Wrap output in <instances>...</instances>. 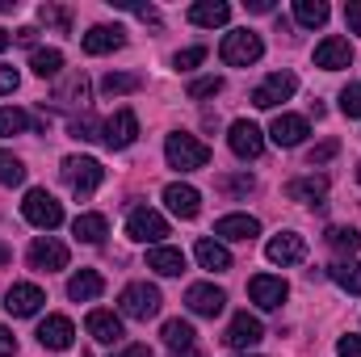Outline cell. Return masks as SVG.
I'll list each match as a JSON object with an SVG mask.
<instances>
[{"instance_id": "cell-49", "label": "cell", "mask_w": 361, "mask_h": 357, "mask_svg": "<svg viewBox=\"0 0 361 357\" xmlns=\"http://www.w3.org/2000/svg\"><path fill=\"white\" fill-rule=\"evenodd\" d=\"M13 353H17V337L0 324V357H13Z\"/></svg>"}, {"instance_id": "cell-14", "label": "cell", "mask_w": 361, "mask_h": 357, "mask_svg": "<svg viewBox=\"0 0 361 357\" xmlns=\"http://www.w3.org/2000/svg\"><path fill=\"white\" fill-rule=\"evenodd\" d=\"M265 257L273 265H298V261H307V240L298 231H281L265 244Z\"/></svg>"}, {"instance_id": "cell-18", "label": "cell", "mask_w": 361, "mask_h": 357, "mask_svg": "<svg viewBox=\"0 0 361 357\" xmlns=\"http://www.w3.org/2000/svg\"><path fill=\"white\" fill-rule=\"evenodd\" d=\"M307 135H311V126H307V118H298V114H277L273 126H269V139L277 147H298Z\"/></svg>"}, {"instance_id": "cell-13", "label": "cell", "mask_w": 361, "mask_h": 357, "mask_svg": "<svg viewBox=\"0 0 361 357\" xmlns=\"http://www.w3.org/2000/svg\"><path fill=\"white\" fill-rule=\"evenodd\" d=\"M38 345H42V349H55V353L72 349V345H76V324H72L68 315H47V320L38 324Z\"/></svg>"}, {"instance_id": "cell-42", "label": "cell", "mask_w": 361, "mask_h": 357, "mask_svg": "<svg viewBox=\"0 0 361 357\" xmlns=\"http://www.w3.org/2000/svg\"><path fill=\"white\" fill-rule=\"evenodd\" d=\"M202 59H206V47H189V51H177V59H173V63H177L180 72H193Z\"/></svg>"}, {"instance_id": "cell-58", "label": "cell", "mask_w": 361, "mask_h": 357, "mask_svg": "<svg viewBox=\"0 0 361 357\" xmlns=\"http://www.w3.org/2000/svg\"><path fill=\"white\" fill-rule=\"evenodd\" d=\"M244 357H248V353H244Z\"/></svg>"}, {"instance_id": "cell-7", "label": "cell", "mask_w": 361, "mask_h": 357, "mask_svg": "<svg viewBox=\"0 0 361 357\" xmlns=\"http://www.w3.org/2000/svg\"><path fill=\"white\" fill-rule=\"evenodd\" d=\"M25 261H30V269H38V273H59V269H68V244L55 240V236H38L30 244Z\"/></svg>"}, {"instance_id": "cell-21", "label": "cell", "mask_w": 361, "mask_h": 357, "mask_svg": "<svg viewBox=\"0 0 361 357\" xmlns=\"http://www.w3.org/2000/svg\"><path fill=\"white\" fill-rule=\"evenodd\" d=\"M85 328H89V337L97 345H118V341H122V320H118L114 311H89Z\"/></svg>"}, {"instance_id": "cell-3", "label": "cell", "mask_w": 361, "mask_h": 357, "mask_svg": "<svg viewBox=\"0 0 361 357\" xmlns=\"http://www.w3.org/2000/svg\"><path fill=\"white\" fill-rule=\"evenodd\" d=\"M219 55H223L227 68H248V63H257V59L265 55V42H261V34H252V30H231V34L223 38V47H219Z\"/></svg>"}, {"instance_id": "cell-56", "label": "cell", "mask_w": 361, "mask_h": 357, "mask_svg": "<svg viewBox=\"0 0 361 357\" xmlns=\"http://www.w3.org/2000/svg\"><path fill=\"white\" fill-rule=\"evenodd\" d=\"M177 357H202V353H197V349H180Z\"/></svg>"}, {"instance_id": "cell-35", "label": "cell", "mask_w": 361, "mask_h": 357, "mask_svg": "<svg viewBox=\"0 0 361 357\" xmlns=\"http://www.w3.org/2000/svg\"><path fill=\"white\" fill-rule=\"evenodd\" d=\"M38 21L51 25V30H59V34H72V8H63V4H42Z\"/></svg>"}, {"instance_id": "cell-16", "label": "cell", "mask_w": 361, "mask_h": 357, "mask_svg": "<svg viewBox=\"0 0 361 357\" xmlns=\"http://www.w3.org/2000/svg\"><path fill=\"white\" fill-rule=\"evenodd\" d=\"M248 294H252V303H257V307H265V311H277V307L286 303L290 286H286L281 277H273V273H257V277L248 282Z\"/></svg>"}, {"instance_id": "cell-29", "label": "cell", "mask_w": 361, "mask_h": 357, "mask_svg": "<svg viewBox=\"0 0 361 357\" xmlns=\"http://www.w3.org/2000/svg\"><path fill=\"white\" fill-rule=\"evenodd\" d=\"M30 68H34V76H42V80H55V76L63 72V55H59L55 47H38V51L30 55Z\"/></svg>"}, {"instance_id": "cell-36", "label": "cell", "mask_w": 361, "mask_h": 357, "mask_svg": "<svg viewBox=\"0 0 361 357\" xmlns=\"http://www.w3.org/2000/svg\"><path fill=\"white\" fill-rule=\"evenodd\" d=\"M85 97H89V80H85V76L63 80L59 92H55V101H59V105H85Z\"/></svg>"}, {"instance_id": "cell-32", "label": "cell", "mask_w": 361, "mask_h": 357, "mask_svg": "<svg viewBox=\"0 0 361 357\" xmlns=\"http://www.w3.org/2000/svg\"><path fill=\"white\" fill-rule=\"evenodd\" d=\"M328 248L341 257H353L361 248V231L357 227H328Z\"/></svg>"}, {"instance_id": "cell-26", "label": "cell", "mask_w": 361, "mask_h": 357, "mask_svg": "<svg viewBox=\"0 0 361 357\" xmlns=\"http://www.w3.org/2000/svg\"><path fill=\"white\" fill-rule=\"evenodd\" d=\"M193 253H197V265L202 269H214V273H227V269H231V253H227L219 240H206V236H202Z\"/></svg>"}, {"instance_id": "cell-41", "label": "cell", "mask_w": 361, "mask_h": 357, "mask_svg": "<svg viewBox=\"0 0 361 357\" xmlns=\"http://www.w3.org/2000/svg\"><path fill=\"white\" fill-rule=\"evenodd\" d=\"M336 152H341V143H336V139H324L319 147H311V152H307V160H311V169H315V164H328Z\"/></svg>"}, {"instance_id": "cell-2", "label": "cell", "mask_w": 361, "mask_h": 357, "mask_svg": "<svg viewBox=\"0 0 361 357\" xmlns=\"http://www.w3.org/2000/svg\"><path fill=\"white\" fill-rule=\"evenodd\" d=\"M63 181H68V189L76 198H92L101 189V181H105V169L92 156H68L63 160Z\"/></svg>"}, {"instance_id": "cell-28", "label": "cell", "mask_w": 361, "mask_h": 357, "mask_svg": "<svg viewBox=\"0 0 361 357\" xmlns=\"http://www.w3.org/2000/svg\"><path fill=\"white\" fill-rule=\"evenodd\" d=\"M105 231H109V223H105V214H76V223H72V236L76 240H85V244H101L105 240Z\"/></svg>"}, {"instance_id": "cell-30", "label": "cell", "mask_w": 361, "mask_h": 357, "mask_svg": "<svg viewBox=\"0 0 361 357\" xmlns=\"http://www.w3.org/2000/svg\"><path fill=\"white\" fill-rule=\"evenodd\" d=\"M160 337H164V345H169L173 353H180V349H193V337H197V332H193L189 320H169Z\"/></svg>"}, {"instance_id": "cell-31", "label": "cell", "mask_w": 361, "mask_h": 357, "mask_svg": "<svg viewBox=\"0 0 361 357\" xmlns=\"http://www.w3.org/2000/svg\"><path fill=\"white\" fill-rule=\"evenodd\" d=\"M139 89H143V76L139 72H109L101 80V92L105 97H126V92H139Z\"/></svg>"}, {"instance_id": "cell-25", "label": "cell", "mask_w": 361, "mask_h": 357, "mask_svg": "<svg viewBox=\"0 0 361 357\" xmlns=\"http://www.w3.org/2000/svg\"><path fill=\"white\" fill-rule=\"evenodd\" d=\"M147 269H156L160 277H180L185 273V253L180 248H169V244H156L147 253Z\"/></svg>"}, {"instance_id": "cell-39", "label": "cell", "mask_w": 361, "mask_h": 357, "mask_svg": "<svg viewBox=\"0 0 361 357\" xmlns=\"http://www.w3.org/2000/svg\"><path fill=\"white\" fill-rule=\"evenodd\" d=\"M219 92H223V80L219 76H202V80L189 85V101H206V97H219Z\"/></svg>"}, {"instance_id": "cell-37", "label": "cell", "mask_w": 361, "mask_h": 357, "mask_svg": "<svg viewBox=\"0 0 361 357\" xmlns=\"http://www.w3.org/2000/svg\"><path fill=\"white\" fill-rule=\"evenodd\" d=\"M21 131H30V114L25 109H0V139L21 135Z\"/></svg>"}, {"instance_id": "cell-8", "label": "cell", "mask_w": 361, "mask_h": 357, "mask_svg": "<svg viewBox=\"0 0 361 357\" xmlns=\"http://www.w3.org/2000/svg\"><path fill=\"white\" fill-rule=\"evenodd\" d=\"M294 89H298V76H294V72H273V76H265V80L252 89V105H257V109H273V105L290 101Z\"/></svg>"}, {"instance_id": "cell-50", "label": "cell", "mask_w": 361, "mask_h": 357, "mask_svg": "<svg viewBox=\"0 0 361 357\" xmlns=\"http://www.w3.org/2000/svg\"><path fill=\"white\" fill-rule=\"evenodd\" d=\"M114 357H152V349L147 345H126L122 353H114Z\"/></svg>"}, {"instance_id": "cell-12", "label": "cell", "mask_w": 361, "mask_h": 357, "mask_svg": "<svg viewBox=\"0 0 361 357\" xmlns=\"http://www.w3.org/2000/svg\"><path fill=\"white\" fill-rule=\"evenodd\" d=\"M185 307H189L193 315H206V320H214V315L227 307V294H223L219 286H210V282H193V286L185 290Z\"/></svg>"}, {"instance_id": "cell-55", "label": "cell", "mask_w": 361, "mask_h": 357, "mask_svg": "<svg viewBox=\"0 0 361 357\" xmlns=\"http://www.w3.org/2000/svg\"><path fill=\"white\" fill-rule=\"evenodd\" d=\"M8 42H13V34H8V30H0V51H4Z\"/></svg>"}, {"instance_id": "cell-23", "label": "cell", "mask_w": 361, "mask_h": 357, "mask_svg": "<svg viewBox=\"0 0 361 357\" xmlns=\"http://www.w3.org/2000/svg\"><path fill=\"white\" fill-rule=\"evenodd\" d=\"M101 290H105V277H101L97 269H80V273L68 277V298H76V303H92V298H101Z\"/></svg>"}, {"instance_id": "cell-27", "label": "cell", "mask_w": 361, "mask_h": 357, "mask_svg": "<svg viewBox=\"0 0 361 357\" xmlns=\"http://www.w3.org/2000/svg\"><path fill=\"white\" fill-rule=\"evenodd\" d=\"M328 193V181L324 177H294L286 185V198L290 202H319Z\"/></svg>"}, {"instance_id": "cell-5", "label": "cell", "mask_w": 361, "mask_h": 357, "mask_svg": "<svg viewBox=\"0 0 361 357\" xmlns=\"http://www.w3.org/2000/svg\"><path fill=\"white\" fill-rule=\"evenodd\" d=\"M21 214H25V223H34L38 231H55V227L63 223V206H59L55 193H47V189H30L25 202H21Z\"/></svg>"}, {"instance_id": "cell-45", "label": "cell", "mask_w": 361, "mask_h": 357, "mask_svg": "<svg viewBox=\"0 0 361 357\" xmlns=\"http://www.w3.org/2000/svg\"><path fill=\"white\" fill-rule=\"evenodd\" d=\"M17 85H21V76H17L8 63H0V97H4V92H13Z\"/></svg>"}, {"instance_id": "cell-51", "label": "cell", "mask_w": 361, "mask_h": 357, "mask_svg": "<svg viewBox=\"0 0 361 357\" xmlns=\"http://www.w3.org/2000/svg\"><path fill=\"white\" fill-rule=\"evenodd\" d=\"M34 34H38V30H34V25H25V30H17V34H13V38H17V42H21V47H34Z\"/></svg>"}, {"instance_id": "cell-44", "label": "cell", "mask_w": 361, "mask_h": 357, "mask_svg": "<svg viewBox=\"0 0 361 357\" xmlns=\"http://www.w3.org/2000/svg\"><path fill=\"white\" fill-rule=\"evenodd\" d=\"M68 131H72V139H101V135H97L101 126H97L92 118H72V126H68Z\"/></svg>"}, {"instance_id": "cell-57", "label": "cell", "mask_w": 361, "mask_h": 357, "mask_svg": "<svg viewBox=\"0 0 361 357\" xmlns=\"http://www.w3.org/2000/svg\"><path fill=\"white\" fill-rule=\"evenodd\" d=\"M357 181H361V164H357Z\"/></svg>"}, {"instance_id": "cell-33", "label": "cell", "mask_w": 361, "mask_h": 357, "mask_svg": "<svg viewBox=\"0 0 361 357\" xmlns=\"http://www.w3.org/2000/svg\"><path fill=\"white\" fill-rule=\"evenodd\" d=\"M294 17H298V25L315 30V25L328 21V4L324 0H294Z\"/></svg>"}, {"instance_id": "cell-38", "label": "cell", "mask_w": 361, "mask_h": 357, "mask_svg": "<svg viewBox=\"0 0 361 357\" xmlns=\"http://www.w3.org/2000/svg\"><path fill=\"white\" fill-rule=\"evenodd\" d=\"M25 181V164L13 152H0V185H21Z\"/></svg>"}, {"instance_id": "cell-9", "label": "cell", "mask_w": 361, "mask_h": 357, "mask_svg": "<svg viewBox=\"0 0 361 357\" xmlns=\"http://www.w3.org/2000/svg\"><path fill=\"white\" fill-rule=\"evenodd\" d=\"M135 139H139V118H135V109H118L114 118L101 122V143H105V147L122 152V147H130Z\"/></svg>"}, {"instance_id": "cell-11", "label": "cell", "mask_w": 361, "mask_h": 357, "mask_svg": "<svg viewBox=\"0 0 361 357\" xmlns=\"http://www.w3.org/2000/svg\"><path fill=\"white\" fill-rule=\"evenodd\" d=\"M227 143H231V152H235L240 160H257V156L265 152V135H261V126H257V122H248V118L231 122Z\"/></svg>"}, {"instance_id": "cell-22", "label": "cell", "mask_w": 361, "mask_h": 357, "mask_svg": "<svg viewBox=\"0 0 361 357\" xmlns=\"http://www.w3.org/2000/svg\"><path fill=\"white\" fill-rule=\"evenodd\" d=\"M118 47H126V34L118 25H92L85 34V55H109Z\"/></svg>"}, {"instance_id": "cell-4", "label": "cell", "mask_w": 361, "mask_h": 357, "mask_svg": "<svg viewBox=\"0 0 361 357\" xmlns=\"http://www.w3.org/2000/svg\"><path fill=\"white\" fill-rule=\"evenodd\" d=\"M160 290L156 286H147V282H130L122 294H118V311L126 315V320H152V315H160Z\"/></svg>"}, {"instance_id": "cell-1", "label": "cell", "mask_w": 361, "mask_h": 357, "mask_svg": "<svg viewBox=\"0 0 361 357\" xmlns=\"http://www.w3.org/2000/svg\"><path fill=\"white\" fill-rule=\"evenodd\" d=\"M164 156H169V164L180 169V173H197V169L210 164V147H206L202 139L185 135V131H177V135L164 139Z\"/></svg>"}, {"instance_id": "cell-24", "label": "cell", "mask_w": 361, "mask_h": 357, "mask_svg": "<svg viewBox=\"0 0 361 357\" xmlns=\"http://www.w3.org/2000/svg\"><path fill=\"white\" fill-rule=\"evenodd\" d=\"M189 21H193V25H206V30L227 25V21H231V4H227V0H197V4L189 8Z\"/></svg>"}, {"instance_id": "cell-20", "label": "cell", "mask_w": 361, "mask_h": 357, "mask_svg": "<svg viewBox=\"0 0 361 357\" xmlns=\"http://www.w3.org/2000/svg\"><path fill=\"white\" fill-rule=\"evenodd\" d=\"M214 236H219V240L248 244V240H257V236H261V223H257L252 214H223V219L214 223Z\"/></svg>"}, {"instance_id": "cell-43", "label": "cell", "mask_w": 361, "mask_h": 357, "mask_svg": "<svg viewBox=\"0 0 361 357\" xmlns=\"http://www.w3.org/2000/svg\"><path fill=\"white\" fill-rule=\"evenodd\" d=\"M252 185H257V181L248 177V173H235V177H223V181H219V189H223V193H248Z\"/></svg>"}, {"instance_id": "cell-10", "label": "cell", "mask_w": 361, "mask_h": 357, "mask_svg": "<svg viewBox=\"0 0 361 357\" xmlns=\"http://www.w3.org/2000/svg\"><path fill=\"white\" fill-rule=\"evenodd\" d=\"M42 303H47V294H42V286H34V282H13V286H8V294H4V311H8V315H17V320L38 315V311H42Z\"/></svg>"}, {"instance_id": "cell-46", "label": "cell", "mask_w": 361, "mask_h": 357, "mask_svg": "<svg viewBox=\"0 0 361 357\" xmlns=\"http://www.w3.org/2000/svg\"><path fill=\"white\" fill-rule=\"evenodd\" d=\"M336 353L341 357H361V337H341V341H336Z\"/></svg>"}, {"instance_id": "cell-19", "label": "cell", "mask_w": 361, "mask_h": 357, "mask_svg": "<svg viewBox=\"0 0 361 357\" xmlns=\"http://www.w3.org/2000/svg\"><path fill=\"white\" fill-rule=\"evenodd\" d=\"M164 202H169V210H173L177 219H197V210H202V193H197L193 185H185V181L164 185Z\"/></svg>"}, {"instance_id": "cell-52", "label": "cell", "mask_w": 361, "mask_h": 357, "mask_svg": "<svg viewBox=\"0 0 361 357\" xmlns=\"http://www.w3.org/2000/svg\"><path fill=\"white\" fill-rule=\"evenodd\" d=\"M248 13H273V0H248Z\"/></svg>"}, {"instance_id": "cell-47", "label": "cell", "mask_w": 361, "mask_h": 357, "mask_svg": "<svg viewBox=\"0 0 361 357\" xmlns=\"http://www.w3.org/2000/svg\"><path fill=\"white\" fill-rule=\"evenodd\" d=\"M345 21H349L353 34H361V0H349V4H345Z\"/></svg>"}, {"instance_id": "cell-34", "label": "cell", "mask_w": 361, "mask_h": 357, "mask_svg": "<svg viewBox=\"0 0 361 357\" xmlns=\"http://www.w3.org/2000/svg\"><path fill=\"white\" fill-rule=\"evenodd\" d=\"M332 282H336L341 290H349V294H361V261H341V265H332Z\"/></svg>"}, {"instance_id": "cell-54", "label": "cell", "mask_w": 361, "mask_h": 357, "mask_svg": "<svg viewBox=\"0 0 361 357\" xmlns=\"http://www.w3.org/2000/svg\"><path fill=\"white\" fill-rule=\"evenodd\" d=\"M17 8V0H0V13H13Z\"/></svg>"}, {"instance_id": "cell-48", "label": "cell", "mask_w": 361, "mask_h": 357, "mask_svg": "<svg viewBox=\"0 0 361 357\" xmlns=\"http://www.w3.org/2000/svg\"><path fill=\"white\" fill-rule=\"evenodd\" d=\"M122 8H130L135 17H143V21H152V25L160 21V8H152V4H122Z\"/></svg>"}, {"instance_id": "cell-17", "label": "cell", "mask_w": 361, "mask_h": 357, "mask_svg": "<svg viewBox=\"0 0 361 357\" xmlns=\"http://www.w3.org/2000/svg\"><path fill=\"white\" fill-rule=\"evenodd\" d=\"M353 63V47H349V38H324L319 47H315V68H324V72H341V68H349Z\"/></svg>"}, {"instance_id": "cell-40", "label": "cell", "mask_w": 361, "mask_h": 357, "mask_svg": "<svg viewBox=\"0 0 361 357\" xmlns=\"http://www.w3.org/2000/svg\"><path fill=\"white\" fill-rule=\"evenodd\" d=\"M341 114L345 118H361V85H345L341 89Z\"/></svg>"}, {"instance_id": "cell-6", "label": "cell", "mask_w": 361, "mask_h": 357, "mask_svg": "<svg viewBox=\"0 0 361 357\" xmlns=\"http://www.w3.org/2000/svg\"><path fill=\"white\" fill-rule=\"evenodd\" d=\"M126 236L139 240V244H160L169 236V219L160 210H147V206H135L126 214Z\"/></svg>"}, {"instance_id": "cell-15", "label": "cell", "mask_w": 361, "mask_h": 357, "mask_svg": "<svg viewBox=\"0 0 361 357\" xmlns=\"http://www.w3.org/2000/svg\"><path fill=\"white\" fill-rule=\"evenodd\" d=\"M231 349H252V345H261L265 341V324L257 320V315H248V311H240L231 324H227V337H223Z\"/></svg>"}, {"instance_id": "cell-53", "label": "cell", "mask_w": 361, "mask_h": 357, "mask_svg": "<svg viewBox=\"0 0 361 357\" xmlns=\"http://www.w3.org/2000/svg\"><path fill=\"white\" fill-rule=\"evenodd\" d=\"M13 261V253H8V244H0V265H8Z\"/></svg>"}]
</instances>
